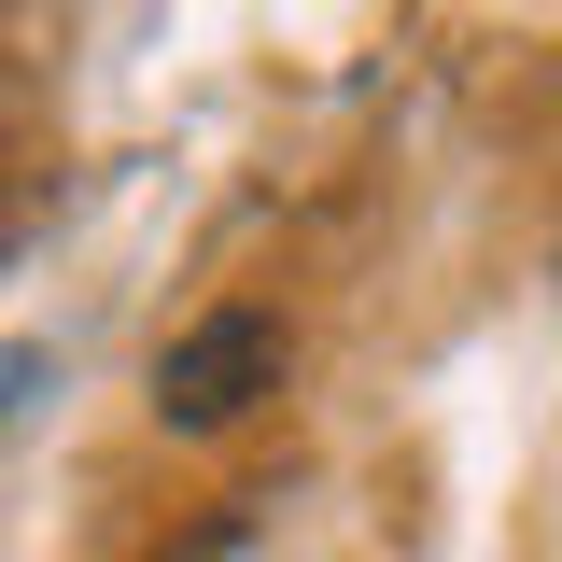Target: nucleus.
I'll list each match as a JSON object with an SVG mask.
<instances>
[{
	"instance_id": "f257e3e1",
	"label": "nucleus",
	"mask_w": 562,
	"mask_h": 562,
	"mask_svg": "<svg viewBox=\"0 0 562 562\" xmlns=\"http://www.w3.org/2000/svg\"><path fill=\"white\" fill-rule=\"evenodd\" d=\"M295 338H281V310H198L183 338L155 351V422L169 436H225L239 408H268Z\"/></svg>"
}]
</instances>
